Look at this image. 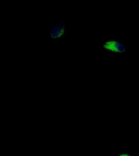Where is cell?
<instances>
[{
    "label": "cell",
    "instance_id": "obj_2",
    "mask_svg": "<svg viewBox=\"0 0 139 156\" xmlns=\"http://www.w3.org/2000/svg\"><path fill=\"white\" fill-rule=\"evenodd\" d=\"M69 32L68 26L61 23H57L49 30V37L53 41H58L68 35Z\"/></svg>",
    "mask_w": 139,
    "mask_h": 156
},
{
    "label": "cell",
    "instance_id": "obj_1",
    "mask_svg": "<svg viewBox=\"0 0 139 156\" xmlns=\"http://www.w3.org/2000/svg\"><path fill=\"white\" fill-rule=\"evenodd\" d=\"M97 47L100 51L114 53L117 56H124L127 51L124 40L114 38L103 39L101 41L97 44Z\"/></svg>",
    "mask_w": 139,
    "mask_h": 156
}]
</instances>
